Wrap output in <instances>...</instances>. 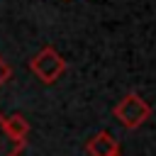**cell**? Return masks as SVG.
I'll return each instance as SVG.
<instances>
[{"label": "cell", "instance_id": "6da1fadb", "mask_svg": "<svg viewBox=\"0 0 156 156\" xmlns=\"http://www.w3.org/2000/svg\"><path fill=\"white\" fill-rule=\"evenodd\" d=\"M66 68H68L66 58H63L54 46H44V49H41L39 54H34L32 61H29V71H32L41 83H46V85L56 83V80L66 73Z\"/></svg>", "mask_w": 156, "mask_h": 156}, {"label": "cell", "instance_id": "277c9868", "mask_svg": "<svg viewBox=\"0 0 156 156\" xmlns=\"http://www.w3.org/2000/svg\"><path fill=\"white\" fill-rule=\"evenodd\" d=\"M27 139H17L5 127V115H0V156H20Z\"/></svg>", "mask_w": 156, "mask_h": 156}, {"label": "cell", "instance_id": "52a82bcc", "mask_svg": "<svg viewBox=\"0 0 156 156\" xmlns=\"http://www.w3.org/2000/svg\"><path fill=\"white\" fill-rule=\"evenodd\" d=\"M115 156H119V154H115Z\"/></svg>", "mask_w": 156, "mask_h": 156}, {"label": "cell", "instance_id": "7a4b0ae2", "mask_svg": "<svg viewBox=\"0 0 156 156\" xmlns=\"http://www.w3.org/2000/svg\"><path fill=\"white\" fill-rule=\"evenodd\" d=\"M112 112H115V117L119 119L122 127H127V129H136V127H141V124L149 119L151 107H149V102H146L141 95H136V93H127V95L115 105Z\"/></svg>", "mask_w": 156, "mask_h": 156}, {"label": "cell", "instance_id": "3957f363", "mask_svg": "<svg viewBox=\"0 0 156 156\" xmlns=\"http://www.w3.org/2000/svg\"><path fill=\"white\" fill-rule=\"evenodd\" d=\"M85 151L90 156H115V154H119V141L110 132H98L88 139Z\"/></svg>", "mask_w": 156, "mask_h": 156}, {"label": "cell", "instance_id": "5b68a950", "mask_svg": "<svg viewBox=\"0 0 156 156\" xmlns=\"http://www.w3.org/2000/svg\"><path fill=\"white\" fill-rule=\"evenodd\" d=\"M5 127H7V132H10L12 136H17V139H27V134H29V122H27L22 115H10V117H5Z\"/></svg>", "mask_w": 156, "mask_h": 156}, {"label": "cell", "instance_id": "8992f818", "mask_svg": "<svg viewBox=\"0 0 156 156\" xmlns=\"http://www.w3.org/2000/svg\"><path fill=\"white\" fill-rule=\"evenodd\" d=\"M10 76H12V68H10V63H7V61L0 56V88H2V85L10 80Z\"/></svg>", "mask_w": 156, "mask_h": 156}]
</instances>
